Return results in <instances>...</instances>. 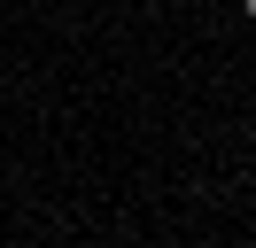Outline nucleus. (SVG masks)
Masks as SVG:
<instances>
[{
  "mask_svg": "<svg viewBox=\"0 0 256 248\" xmlns=\"http://www.w3.org/2000/svg\"><path fill=\"white\" fill-rule=\"evenodd\" d=\"M240 16H256V0H240Z\"/></svg>",
  "mask_w": 256,
  "mask_h": 248,
  "instance_id": "1",
  "label": "nucleus"
}]
</instances>
